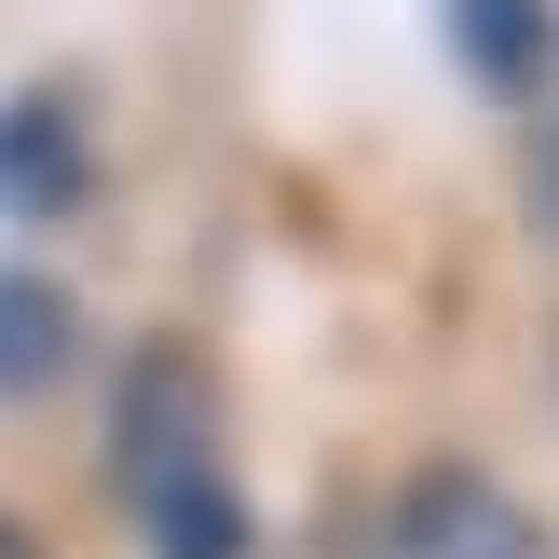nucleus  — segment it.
<instances>
[{
  "label": "nucleus",
  "mask_w": 559,
  "mask_h": 559,
  "mask_svg": "<svg viewBox=\"0 0 559 559\" xmlns=\"http://www.w3.org/2000/svg\"><path fill=\"white\" fill-rule=\"evenodd\" d=\"M546 409H559V314H546Z\"/></svg>",
  "instance_id": "1a4fd4ad"
},
{
  "label": "nucleus",
  "mask_w": 559,
  "mask_h": 559,
  "mask_svg": "<svg viewBox=\"0 0 559 559\" xmlns=\"http://www.w3.org/2000/svg\"><path fill=\"white\" fill-rule=\"evenodd\" d=\"M109 191V123L82 69H14L0 82V233L55 246L69 218H96Z\"/></svg>",
  "instance_id": "f03ea898"
},
{
  "label": "nucleus",
  "mask_w": 559,
  "mask_h": 559,
  "mask_svg": "<svg viewBox=\"0 0 559 559\" xmlns=\"http://www.w3.org/2000/svg\"><path fill=\"white\" fill-rule=\"evenodd\" d=\"M0 559H55V533H41V519L14 506V491H0Z\"/></svg>",
  "instance_id": "6e6552de"
},
{
  "label": "nucleus",
  "mask_w": 559,
  "mask_h": 559,
  "mask_svg": "<svg viewBox=\"0 0 559 559\" xmlns=\"http://www.w3.org/2000/svg\"><path fill=\"white\" fill-rule=\"evenodd\" d=\"M96 369H109L96 287L55 246H0V424H41V409L96 396Z\"/></svg>",
  "instance_id": "20e7f679"
},
{
  "label": "nucleus",
  "mask_w": 559,
  "mask_h": 559,
  "mask_svg": "<svg viewBox=\"0 0 559 559\" xmlns=\"http://www.w3.org/2000/svg\"><path fill=\"white\" fill-rule=\"evenodd\" d=\"M109 519H123V559H273V519L246 491V464H191V478L136 491Z\"/></svg>",
  "instance_id": "423d86ee"
},
{
  "label": "nucleus",
  "mask_w": 559,
  "mask_h": 559,
  "mask_svg": "<svg viewBox=\"0 0 559 559\" xmlns=\"http://www.w3.org/2000/svg\"><path fill=\"white\" fill-rule=\"evenodd\" d=\"M437 55L478 109H546L559 96V0H437Z\"/></svg>",
  "instance_id": "39448f33"
},
{
  "label": "nucleus",
  "mask_w": 559,
  "mask_h": 559,
  "mask_svg": "<svg viewBox=\"0 0 559 559\" xmlns=\"http://www.w3.org/2000/svg\"><path fill=\"white\" fill-rule=\"evenodd\" d=\"M382 559H559V533L533 519V491L478 451H409L382 478V519H369Z\"/></svg>",
  "instance_id": "7ed1b4c3"
},
{
  "label": "nucleus",
  "mask_w": 559,
  "mask_h": 559,
  "mask_svg": "<svg viewBox=\"0 0 559 559\" xmlns=\"http://www.w3.org/2000/svg\"><path fill=\"white\" fill-rule=\"evenodd\" d=\"M506 178H519V233L559 260V96L519 109V164H506Z\"/></svg>",
  "instance_id": "0eeeda50"
},
{
  "label": "nucleus",
  "mask_w": 559,
  "mask_h": 559,
  "mask_svg": "<svg viewBox=\"0 0 559 559\" xmlns=\"http://www.w3.org/2000/svg\"><path fill=\"white\" fill-rule=\"evenodd\" d=\"M191 464H246L218 342L205 328H136V342H109V369H96V491L136 506V491L191 478Z\"/></svg>",
  "instance_id": "f257e3e1"
}]
</instances>
